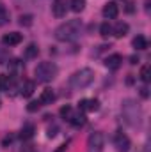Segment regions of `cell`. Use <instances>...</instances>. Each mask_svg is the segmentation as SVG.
I'll return each mask as SVG.
<instances>
[{"label":"cell","instance_id":"obj_1","mask_svg":"<svg viewBox=\"0 0 151 152\" xmlns=\"http://www.w3.org/2000/svg\"><path fill=\"white\" fill-rule=\"evenodd\" d=\"M80 30H82V21L80 20H70V21L59 25L55 28V34L53 36H55L57 41H61V42H71V41H75L78 37Z\"/></svg>","mask_w":151,"mask_h":152},{"label":"cell","instance_id":"obj_2","mask_svg":"<svg viewBox=\"0 0 151 152\" xmlns=\"http://www.w3.org/2000/svg\"><path fill=\"white\" fill-rule=\"evenodd\" d=\"M121 112H123V118L126 120L128 126L139 127L142 124V110L133 99H124L123 106H121Z\"/></svg>","mask_w":151,"mask_h":152},{"label":"cell","instance_id":"obj_3","mask_svg":"<svg viewBox=\"0 0 151 152\" xmlns=\"http://www.w3.org/2000/svg\"><path fill=\"white\" fill-rule=\"evenodd\" d=\"M34 75L38 78V81L48 83V81H52V80L57 76V66H55L53 62H41V64L36 66Z\"/></svg>","mask_w":151,"mask_h":152},{"label":"cell","instance_id":"obj_4","mask_svg":"<svg viewBox=\"0 0 151 152\" xmlns=\"http://www.w3.org/2000/svg\"><path fill=\"white\" fill-rule=\"evenodd\" d=\"M93 80H94V73H93V69H80V71H76L75 75L71 76V80H70V83H71V87H75V88H85V87H89L91 83H93Z\"/></svg>","mask_w":151,"mask_h":152},{"label":"cell","instance_id":"obj_5","mask_svg":"<svg viewBox=\"0 0 151 152\" xmlns=\"http://www.w3.org/2000/svg\"><path fill=\"white\" fill-rule=\"evenodd\" d=\"M103 143H105L103 133H100V131L91 133L89 140H87V152H103Z\"/></svg>","mask_w":151,"mask_h":152},{"label":"cell","instance_id":"obj_6","mask_svg":"<svg viewBox=\"0 0 151 152\" xmlns=\"http://www.w3.org/2000/svg\"><path fill=\"white\" fill-rule=\"evenodd\" d=\"M114 145H115V149L119 152H128L130 147H132V142H130V138L124 133H117L114 136Z\"/></svg>","mask_w":151,"mask_h":152},{"label":"cell","instance_id":"obj_7","mask_svg":"<svg viewBox=\"0 0 151 152\" xmlns=\"http://www.w3.org/2000/svg\"><path fill=\"white\" fill-rule=\"evenodd\" d=\"M68 5H70L68 0H55L53 5H52L53 16H55V18H62V16H66V12H68Z\"/></svg>","mask_w":151,"mask_h":152},{"label":"cell","instance_id":"obj_8","mask_svg":"<svg viewBox=\"0 0 151 152\" xmlns=\"http://www.w3.org/2000/svg\"><path fill=\"white\" fill-rule=\"evenodd\" d=\"M78 108L82 112H98L100 110V101L98 99H82L78 103Z\"/></svg>","mask_w":151,"mask_h":152},{"label":"cell","instance_id":"obj_9","mask_svg":"<svg viewBox=\"0 0 151 152\" xmlns=\"http://www.w3.org/2000/svg\"><path fill=\"white\" fill-rule=\"evenodd\" d=\"M23 41V36L20 34V32H9V34H5L4 37H2V44L4 46H16V44H20Z\"/></svg>","mask_w":151,"mask_h":152},{"label":"cell","instance_id":"obj_10","mask_svg":"<svg viewBox=\"0 0 151 152\" xmlns=\"http://www.w3.org/2000/svg\"><path fill=\"white\" fill-rule=\"evenodd\" d=\"M103 16L107 18V20H114V18H117V14H119V5L115 4V2H107L105 5H103Z\"/></svg>","mask_w":151,"mask_h":152},{"label":"cell","instance_id":"obj_11","mask_svg":"<svg viewBox=\"0 0 151 152\" xmlns=\"http://www.w3.org/2000/svg\"><path fill=\"white\" fill-rule=\"evenodd\" d=\"M121 62H123V57L119 55V53H114V55H109L107 58H105V66L109 67V69H119V66H121Z\"/></svg>","mask_w":151,"mask_h":152},{"label":"cell","instance_id":"obj_12","mask_svg":"<svg viewBox=\"0 0 151 152\" xmlns=\"http://www.w3.org/2000/svg\"><path fill=\"white\" fill-rule=\"evenodd\" d=\"M34 90H36V83H34L32 80H25L23 85L20 87V94H21L23 97H30V96L34 94Z\"/></svg>","mask_w":151,"mask_h":152},{"label":"cell","instance_id":"obj_13","mask_svg":"<svg viewBox=\"0 0 151 152\" xmlns=\"http://www.w3.org/2000/svg\"><path fill=\"white\" fill-rule=\"evenodd\" d=\"M55 101V92L52 88H44L41 92V97H39V103L41 104H52Z\"/></svg>","mask_w":151,"mask_h":152},{"label":"cell","instance_id":"obj_14","mask_svg":"<svg viewBox=\"0 0 151 152\" xmlns=\"http://www.w3.org/2000/svg\"><path fill=\"white\" fill-rule=\"evenodd\" d=\"M128 23H124V21H119L115 27L112 28V34L115 36V37H124L126 34H128Z\"/></svg>","mask_w":151,"mask_h":152},{"label":"cell","instance_id":"obj_15","mask_svg":"<svg viewBox=\"0 0 151 152\" xmlns=\"http://www.w3.org/2000/svg\"><path fill=\"white\" fill-rule=\"evenodd\" d=\"M70 124H71L73 127H82V126L85 124V115L82 113V112L71 115V117H70Z\"/></svg>","mask_w":151,"mask_h":152},{"label":"cell","instance_id":"obj_16","mask_svg":"<svg viewBox=\"0 0 151 152\" xmlns=\"http://www.w3.org/2000/svg\"><path fill=\"white\" fill-rule=\"evenodd\" d=\"M34 133H36L34 124H25L23 129H21V138H23V140H30V138L34 136Z\"/></svg>","mask_w":151,"mask_h":152},{"label":"cell","instance_id":"obj_17","mask_svg":"<svg viewBox=\"0 0 151 152\" xmlns=\"http://www.w3.org/2000/svg\"><path fill=\"white\" fill-rule=\"evenodd\" d=\"M132 44H133L135 50H146L148 48V39L144 37V36H137V37L132 41Z\"/></svg>","mask_w":151,"mask_h":152},{"label":"cell","instance_id":"obj_18","mask_svg":"<svg viewBox=\"0 0 151 152\" xmlns=\"http://www.w3.org/2000/svg\"><path fill=\"white\" fill-rule=\"evenodd\" d=\"M38 53H39V48H38V44H34V42H30V44L25 48V57H27V58H36Z\"/></svg>","mask_w":151,"mask_h":152},{"label":"cell","instance_id":"obj_19","mask_svg":"<svg viewBox=\"0 0 151 152\" xmlns=\"http://www.w3.org/2000/svg\"><path fill=\"white\" fill-rule=\"evenodd\" d=\"M7 23H9V11L4 4H0V27H4Z\"/></svg>","mask_w":151,"mask_h":152},{"label":"cell","instance_id":"obj_20","mask_svg":"<svg viewBox=\"0 0 151 152\" xmlns=\"http://www.w3.org/2000/svg\"><path fill=\"white\" fill-rule=\"evenodd\" d=\"M9 67H11L13 76H16L18 73L23 71V62H20V60H11V62H9Z\"/></svg>","mask_w":151,"mask_h":152},{"label":"cell","instance_id":"obj_21","mask_svg":"<svg viewBox=\"0 0 151 152\" xmlns=\"http://www.w3.org/2000/svg\"><path fill=\"white\" fill-rule=\"evenodd\" d=\"M70 5H71V11L82 12L84 7H85V0H70Z\"/></svg>","mask_w":151,"mask_h":152},{"label":"cell","instance_id":"obj_22","mask_svg":"<svg viewBox=\"0 0 151 152\" xmlns=\"http://www.w3.org/2000/svg\"><path fill=\"white\" fill-rule=\"evenodd\" d=\"M141 80L144 83H150L151 81V66H142V69H141Z\"/></svg>","mask_w":151,"mask_h":152},{"label":"cell","instance_id":"obj_23","mask_svg":"<svg viewBox=\"0 0 151 152\" xmlns=\"http://www.w3.org/2000/svg\"><path fill=\"white\" fill-rule=\"evenodd\" d=\"M100 36H101V37H109V36H112V27H110L109 21L101 23V27H100Z\"/></svg>","mask_w":151,"mask_h":152},{"label":"cell","instance_id":"obj_24","mask_svg":"<svg viewBox=\"0 0 151 152\" xmlns=\"http://www.w3.org/2000/svg\"><path fill=\"white\" fill-rule=\"evenodd\" d=\"M9 85H11V76L0 75V90H9Z\"/></svg>","mask_w":151,"mask_h":152},{"label":"cell","instance_id":"obj_25","mask_svg":"<svg viewBox=\"0 0 151 152\" xmlns=\"http://www.w3.org/2000/svg\"><path fill=\"white\" fill-rule=\"evenodd\" d=\"M59 113H61L62 118H68V120H70V117L73 115V108H71L70 104H64V106L61 108V112H59Z\"/></svg>","mask_w":151,"mask_h":152},{"label":"cell","instance_id":"obj_26","mask_svg":"<svg viewBox=\"0 0 151 152\" xmlns=\"http://www.w3.org/2000/svg\"><path fill=\"white\" fill-rule=\"evenodd\" d=\"M32 20H34V18H32L30 14H21V16H20V25H21V27H30V25H32Z\"/></svg>","mask_w":151,"mask_h":152},{"label":"cell","instance_id":"obj_27","mask_svg":"<svg viewBox=\"0 0 151 152\" xmlns=\"http://www.w3.org/2000/svg\"><path fill=\"white\" fill-rule=\"evenodd\" d=\"M39 108H41V103H39V101H30V103L27 104V112H30V113L38 112Z\"/></svg>","mask_w":151,"mask_h":152},{"label":"cell","instance_id":"obj_28","mask_svg":"<svg viewBox=\"0 0 151 152\" xmlns=\"http://www.w3.org/2000/svg\"><path fill=\"white\" fill-rule=\"evenodd\" d=\"M7 58H9L7 51H4V50L0 48V64H5V62H7Z\"/></svg>","mask_w":151,"mask_h":152},{"label":"cell","instance_id":"obj_29","mask_svg":"<svg viewBox=\"0 0 151 152\" xmlns=\"http://www.w3.org/2000/svg\"><path fill=\"white\" fill-rule=\"evenodd\" d=\"M141 96H142L144 99H148V97H150V90H148V87H146V85L141 88Z\"/></svg>","mask_w":151,"mask_h":152},{"label":"cell","instance_id":"obj_30","mask_svg":"<svg viewBox=\"0 0 151 152\" xmlns=\"http://www.w3.org/2000/svg\"><path fill=\"white\" fill-rule=\"evenodd\" d=\"M55 134H57V127L53 126V127H50V129H48V136H50V138H53Z\"/></svg>","mask_w":151,"mask_h":152},{"label":"cell","instance_id":"obj_31","mask_svg":"<svg viewBox=\"0 0 151 152\" xmlns=\"http://www.w3.org/2000/svg\"><path fill=\"white\" fill-rule=\"evenodd\" d=\"M126 12H133V2H128L126 4Z\"/></svg>","mask_w":151,"mask_h":152},{"label":"cell","instance_id":"obj_32","mask_svg":"<svg viewBox=\"0 0 151 152\" xmlns=\"http://www.w3.org/2000/svg\"><path fill=\"white\" fill-rule=\"evenodd\" d=\"M11 142H13V136H11V134H9V136H5V138L2 140V143H4V145H7V143H11Z\"/></svg>","mask_w":151,"mask_h":152},{"label":"cell","instance_id":"obj_33","mask_svg":"<svg viewBox=\"0 0 151 152\" xmlns=\"http://www.w3.org/2000/svg\"><path fill=\"white\" fill-rule=\"evenodd\" d=\"M137 62H139V57H135V55L130 57V64H137Z\"/></svg>","mask_w":151,"mask_h":152},{"label":"cell","instance_id":"obj_34","mask_svg":"<svg viewBox=\"0 0 151 152\" xmlns=\"http://www.w3.org/2000/svg\"><path fill=\"white\" fill-rule=\"evenodd\" d=\"M55 152H66V143H64V145H61V147H59Z\"/></svg>","mask_w":151,"mask_h":152},{"label":"cell","instance_id":"obj_35","mask_svg":"<svg viewBox=\"0 0 151 152\" xmlns=\"http://www.w3.org/2000/svg\"><path fill=\"white\" fill-rule=\"evenodd\" d=\"M0 104H2V101H0Z\"/></svg>","mask_w":151,"mask_h":152}]
</instances>
